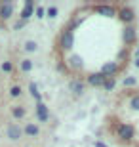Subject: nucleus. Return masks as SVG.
Returning a JSON list of instances; mask_svg holds the SVG:
<instances>
[{"instance_id": "f257e3e1", "label": "nucleus", "mask_w": 139, "mask_h": 147, "mask_svg": "<svg viewBox=\"0 0 139 147\" xmlns=\"http://www.w3.org/2000/svg\"><path fill=\"white\" fill-rule=\"evenodd\" d=\"M112 122H114V128L112 130L116 132V136L122 140V142L126 143H132L135 140V128L132 124H126V122H118V120L112 119Z\"/></svg>"}, {"instance_id": "f03ea898", "label": "nucleus", "mask_w": 139, "mask_h": 147, "mask_svg": "<svg viewBox=\"0 0 139 147\" xmlns=\"http://www.w3.org/2000/svg\"><path fill=\"white\" fill-rule=\"evenodd\" d=\"M116 17L122 23H126V25H134V21H135V11H134V8H130V6H122V8H118Z\"/></svg>"}, {"instance_id": "7ed1b4c3", "label": "nucleus", "mask_w": 139, "mask_h": 147, "mask_svg": "<svg viewBox=\"0 0 139 147\" xmlns=\"http://www.w3.org/2000/svg\"><path fill=\"white\" fill-rule=\"evenodd\" d=\"M13 10H15V4L13 2H0V19L2 21H8L11 17V13H13Z\"/></svg>"}, {"instance_id": "20e7f679", "label": "nucleus", "mask_w": 139, "mask_h": 147, "mask_svg": "<svg viewBox=\"0 0 139 147\" xmlns=\"http://www.w3.org/2000/svg\"><path fill=\"white\" fill-rule=\"evenodd\" d=\"M34 2H25L21 8V11H19V19H23V21H29L31 19V16L34 13Z\"/></svg>"}, {"instance_id": "39448f33", "label": "nucleus", "mask_w": 139, "mask_h": 147, "mask_svg": "<svg viewBox=\"0 0 139 147\" xmlns=\"http://www.w3.org/2000/svg\"><path fill=\"white\" fill-rule=\"evenodd\" d=\"M36 117H38V120H40V122L50 120V109L42 103V101H38V103H36Z\"/></svg>"}, {"instance_id": "423d86ee", "label": "nucleus", "mask_w": 139, "mask_h": 147, "mask_svg": "<svg viewBox=\"0 0 139 147\" xmlns=\"http://www.w3.org/2000/svg\"><path fill=\"white\" fill-rule=\"evenodd\" d=\"M6 134H8L10 140H19V138L23 136V128L17 126V124H10L8 128H6Z\"/></svg>"}, {"instance_id": "0eeeda50", "label": "nucleus", "mask_w": 139, "mask_h": 147, "mask_svg": "<svg viewBox=\"0 0 139 147\" xmlns=\"http://www.w3.org/2000/svg\"><path fill=\"white\" fill-rule=\"evenodd\" d=\"M128 107H130V111L139 113V92H132L128 96Z\"/></svg>"}, {"instance_id": "6e6552de", "label": "nucleus", "mask_w": 139, "mask_h": 147, "mask_svg": "<svg viewBox=\"0 0 139 147\" xmlns=\"http://www.w3.org/2000/svg\"><path fill=\"white\" fill-rule=\"evenodd\" d=\"M88 82H90L91 86H103L105 76H103L101 73H91V75H88Z\"/></svg>"}, {"instance_id": "1a4fd4ad", "label": "nucleus", "mask_w": 139, "mask_h": 147, "mask_svg": "<svg viewBox=\"0 0 139 147\" xmlns=\"http://www.w3.org/2000/svg\"><path fill=\"white\" fill-rule=\"evenodd\" d=\"M23 134H27V136H38L40 134V128H38V124H27L23 128Z\"/></svg>"}, {"instance_id": "9d476101", "label": "nucleus", "mask_w": 139, "mask_h": 147, "mask_svg": "<svg viewBox=\"0 0 139 147\" xmlns=\"http://www.w3.org/2000/svg\"><path fill=\"white\" fill-rule=\"evenodd\" d=\"M29 90H31L32 94V98H34V101H42V96H40V92H38V86H36V82H29Z\"/></svg>"}, {"instance_id": "9b49d317", "label": "nucleus", "mask_w": 139, "mask_h": 147, "mask_svg": "<svg viewBox=\"0 0 139 147\" xmlns=\"http://www.w3.org/2000/svg\"><path fill=\"white\" fill-rule=\"evenodd\" d=\"M36 48H38V44L34 42V40H27V42H25V52H27V54L36 52Z\"/></svg>"}, {"instance_id": "f8f14e48", "label": "nucleus", "mask_w": 139, "mask_h": 147, "mask_svg": "<svg viewBox=\"0 0 139 147\" xmlns=\"http://www.w3.org/2000/svg\"><path fill=\"white\" fill-rule=\"evenodd\" d=\"M21 86H19V84H13V86L10 88V96L11 98H21Z\"/></svg>"}, {"instance_id": "ddd939ff", "label": "nucleus", "mask_w": 139, "mask_h": 147, "mask_svg": "<svg viewBox=\"0 0 139 147\" xmlns=\"http://www.w3.org/2000/svg\"><path fill=\"white\" fill-rule=\"evenodd\" d=\"M19 67H21V71H23V73H29V71H31V69H32L34 65H32V61H31V59H23Z\"/></svg>"}, {"instance_id": "4468645a", "label": "nucleus", "mask_w": 139, "mask_h": 147, "mask_svg": "<svg viewBox=\"0 0 139 147\" xmlns=\"http://www.w3.org/2000/svg\"><path fill=\"white\" fill-rule=\"evenodd\" d=\"M71 88H73V92H75V94H82V92H84V86H82V82H78V80L71 82Z\"/></svg>"}, {"instance_id": "2eb2a0df", "label": "nucleus", "mask_w": 139, "mask_h": 147, "mask_svg": "<svg viewBox=\"0 0 139 147\" xmlns=\"http://www.w3.org/2000/svg\"><path fill=\"white\" fill-rule=\"evenodd\" d=\"M46 16H48L50 19L57 17V8H55V6H48V8H46Z\"/></svg>"}, {"instance_id": "dca6fc26", "label": "nucleus", "mask_w": 139, "mask_h": 147, "mask_svg": "<svg viewBox=\"0 0 139 147\" xmlns=\"http://www.w3.org/2000/svg\"><path fill=\"white\" fill-rule=\"evenodd\" d=\"M11 113H13V117H15V119H23V117L27 115L23 107H13V111H11Z\"/></svg>"}, {"instance_id": "f3484780", "label": "nucleus", "mask_w": 139, "mask_h": 147, "mask_svg": "<svg viewBox=\"0 0 139 147\" xmlns=\"http://www.w3.org/2000/svg\"><path fill=\"white\" fill-rule=\"evenodd\" d=\"M135 84H137V80H135V76H126V78H124V86L132 88V86H135Z\"/></svg>"}, {"instance_id": "a211bd4d", "label": "nucleus", "mask_w": 139, "mask_h": 147, "mask_svg": "<svg viewBox=\"0 0 139 147\" xmlns=\"http://www.w3.org/2000/svg\"><path fill=\"white\" fill-rule=\"evenodd\" d=\"M34 13H36L38 19H42V17L46 16V8H44V6H36V8H34Z\"/></svg>"}, {"instance_id": "6ab92c4d", "label": "nucleus", "mask_w": 139, "mask_h": 147, "mask_svg": "<svg viewBox=\"0 0 139 147\" xmlns=\"http://www.w3.org/2000/svg\"><path fill=\"white\" fill-rule=\"evenodd\" d=\"M103 88H105V90H112V88H114V78H105Z\"/></svg>"}, {"instance_id": "aec40b11", "label": "nucleus", "mask_w": 139, "mask_h": 147, "mask_svg": "<svg viewBox=\"0 0 139 147\" xmlns=\"http://www.w3.org/2000/svg\"><path fill=\"white\" fill-rule=\"evenodd\" d=\"M2 71H4V73H11V71H13L11 61H4V63H2Z\"/></svg>"}, {"instance_id": "412c9836", "label": "nucleus", "mask_w": 139, "mask_h": 147, "mask_svg": "<svg viewBox=\"0 0 139 147\" xmlns=\"http://www.w3.org/2000/svg\"><path fill=\"white\" fill-rule=\"evenodd\" d=\"M25 25H27V21H23V19H17V23L13 25V29H23Z\"/></svg>"}, {"instance_id": "4be33fe9", "label": "nucleus", "mask_w": 139, "mask_h": 147, "mask_svg": "<svg viewBox=\"0 0 139 147\" xmlns=\"http://www.w3.org/2000/svg\"><path fill=\"white\" fill-rule=\"evenodd\" d=\"M95 147H107V145H105L103 142H95Z\"/></svg>"}, {"instance_id": "5701e85b", "label": "nucleus", "mask_w": 139, "mask_h": 147, "mask_svg": "<svg viewBox=\"0 0 139 147\" xmlns=\"http://www.w3.org/2000/svg\"><path fill=\"white\" fill-rule=\"evenodd\" d=\"M135 67H139V55L135 57Z\"/></svg>"}, {"instance_id": "b1692460", "label": "nucleus", "mask_w": 139, "mask_h": 147, "mask_svg": "<svg viewBox=\"0 0 139 147\" xmlns=\"http://www.w3.org/2000/svg\"><path fill=\"white\" fill-rule=\"evenodd\" d=\"M137 55H139V52H137Z\"/></svg>"}]
</instances>
